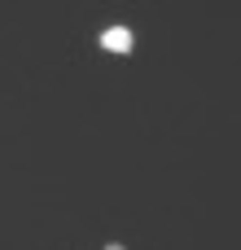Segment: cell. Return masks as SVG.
Wrapping results in <instances>:
<instances>
[{"label":"cell","mask_w":241,"mask_h":250,"mask_svg":"<svg viewBox=\"0 0 241 250\" xmlns=\"http://www.w3.org/2000/svg\"><path fill=\"white\" fill-rule=\"evenodd\" d=\"M101 48H105V53H119V57L132 53V48H136L132 26H105V31H101Z\"/></svg>","instance_id":"1"},{"label":"cell","mask_w":241,"mask_h":250,"mask_svg":"<svg viewBox=\"0 0 241 250\" xmlns=\"http://www.w3.org/2000/svg\"><path fill=\"white\" fill-rule=\"evenodd\" d=\"M105 250H123V246H105Z\"/></svg>","instance_id":"2"}]
</instances>
